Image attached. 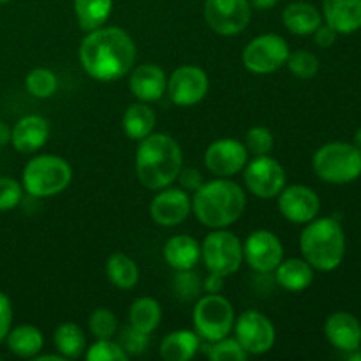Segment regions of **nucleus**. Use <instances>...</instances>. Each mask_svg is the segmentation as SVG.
<instances>
[{
  "instance_id": "20",
  "label": "nucleus",
  "mask_w": 361,
  "mask_h": 361,
  "mask_svg": "<svg viewBox=\"0 0 361 361\" xmlns=\"http://www.w3.org/2000/svg\"><path fill=\"white\" fill-rule=\"evenodd\" d=\"M324 337L342 353H351L361 345V323L349 312H335L324 323Z\"/></svg>"
},
{
  "instance_id": "32",
  "label": "nucleus",
  "mask_w": 361,
  "mask_h": 361,
  "mask_svg": "<svg viewBox=\"0 0 361 361\" xmlns=\"http://www.w3.org/2000/svg\"><path fill=\"white\" fill-rule=\"evenodd\" d=\"M25 88L35 99H49L59 90V78L48 67H35L25 78Z\"/></svg>"
},
{
  "instance_id": "40",
  "label": "nucleus",
  "mask_w": 361,
  "mask_h": 361,
  "mask_svg": "<svg viewBox=\"0 0 361 361\" xmlns=\"http://www.w3.org/2000/svg\"><path fill=\"white\" fill-rule=\"evenodd\" d=\"M120 345H122L123 351L127 353V356H137V355H143L148 348V342H150V335L143 334V331H137L134 330L133 326H127L120 331V337H118Z\"/></svg>"
},
{
  "instance_id": "28",
  "label": "nucleus",
  "mask_w": 361,
  "mask_h": 361,
  "mask_svg": "<svg viewBox=\"0 0 361 361\" xmlns=\"http://www.w3.org/2000/svg\"><path fill=\"white\" fill-rule=\"evenodd\" d=\"M106 277L115 288L129 291L140 282V268L136 261L123 252H115L106 259Z\"/></svg>"
},
{
  "instance_id": "14",
  "label": "nucleus",
  "mask_w": 361,
  "mask_h": 361,
  "mask_svg": "<svg viewBox=\"0 0 361 361\" xmlns=\"http://www.w3.org/2000/svg\"><path fill=\"white\" fill-rule=\"evenodd\" d=\"M284 259V245L270 229H256L243 242V263L259 275H268Z\"/></svg>"
},
{
  "instance_id": "45",
  "label": "nucleus",
  "mask_w": 361,
  "mask_h": 361,
  "mask_svg": "<svg viewBox=\"0 0 361 361\" xmlns=\"http://www.w3.org/2000/svg\"><path fill=\"white\" fill-rule=\"evenodd\" d=\"M250 6H252V9H257V11H268L271 9V7H275L279 4V0H249Z\"/></svg>"
},
{
  "instance_id": "8",
  "label": "nucleus",
  "mask_w": 361,
  "mask_h": 361,
  "mask_svg": "<svg viewBox=\"0 0 361 361\" xmlns=\"http://www.w3.org/2000/svg\"><path fill=\"white\" fill-rule=\"evenodd\" d=\"M201 259L210 274L229 277L243 264V243L235 233L212 229L201 242Z\"/></svg>"
},
{
  "instance_id": "48",
  "label": "nucleus",
  "mask_w": 361,
  "mask_h": 361,
  "mask_svg": "<svg viewBox=\"0 0 361 361\" xmlns=\"http://www.w3.org/2000/svg\"><path fill=\"white\" fill-rule=\"evenodd\" d=\"M355 147L358 148V150H361V127L356 130V134H355Z\"/></svg>"
},
{
  "instance_id": "19",
  "label": "nucleus",
  "mask_w": 361,
  "mask_h": 361,
  "mask_svg": "<svg viewBox=\"0 0 361 361\" xmlns=\"http://www.w3.org/2000/svg\"><path fill=\"white\" fill-rule=\"evenodd\" d=\"M51 127L41 115H25L11 127V145L20 154H35L49 140Z\"/></svg>"
},
{
  "instance_id": "25",
  "label": "nucleus",
  "mask_w": 361,
  "mask_h": 361,
  "mask_svg": "<svg viewBox=\"0 0 361 361\" xmlns=\"http://www.w3.org/2000/svg\"><path fill=\"white\" fill-rule=\"evenodd\" d=\"M201 349V338L194 330H175L166 335L159 348V355L166 361H189Z\"/></svg>"
},
{
  "instance_id": "2",
  "label": "nucleus",
  "mask_w": 361,
  "mask_h": 361,
  "mask_svg": "<svg viewBox=\"0 0 361 361\" xmlns=\"http://www.w3.org/2000/svg\"><path fill=\"white\" fill-rule=\"evenodd\" d=\"M137 143L134 169L145 189L157 192L178 180L183 169V152L175 137L164 133H152Z\"/></svg>"
},
{
  "instance_id": "46",
  "label": "nucleus",
  "mask_w": 361,
  "mask_h": 361,
  "mask_svg": "<svg viewBox=\"0 0 361 361\" xmlns=\"http://www.w3.org/2000/svg\"><path fill=\"white\" fill-rule=\"evenodd\" d=\"M11 143V127L4 120H0V148Z\"/></svg>"
},
{
  "instance_id": "17",
  "label": "nucleus",
  "mask_w": 361,
  "mask_h": 361,
  "mask_svg": "<svg viewBox=\"0 0 361 361\" xmlns=\"http://www.w3.org/2000/svg\"><path fill=\"white\" fill-rule=\"evenodd\" d=\"M277 207L282 217L291 224L305 226L319 215L321 200L310 187L295 183L286 185L277 196Z\"/></svg>"
},
{
  "instance_id": "1",
  "label": "nucleus",
  "mask_w": 361,
  "mask_h": 361,
  "mask_svg": "<svg viewBox=\"0 0 361 361\" xmlns=\"http://www.w3.org/2000/svg\"><path fill=\"white\" fill-rule=\"evenodd\" d=\"M78 59L85 73L95 81H118L136 66L137 48L129 32L104 25L87 32L78 49Z\"/></svg>"
},
{
  "instance_id": "38",
  "label": "nucleus",
  "mask_w": 361,
  "mask_h": 361,
  "mask_svg": "<svg viewBox=\"0 0 361 361\" xmlns=\"http://www.w3.org/2000/svg\"><path fill=\"white\" fill-rule=\"evenodd\" d=\"M243 145H245L249 154L254 155V157H256V155H270L275 147L274 133L264 126L250 127L245 133Z\"/></svg>"
},
{
  "instance_id": "30",
  "label": "nucleus",
  "mask_w": 361,
  "mask_h": 361,
  "mask_svg": "<svg viewBox=\"0 0 361 361\" xmlns=\"http://www.w3.org/2000/svg\"><path fill=\"white\" fill-rule=\"evenodd\" d=\"M53 345L63 360H76L87 351V337L80 324L62 323L53 334Z\"/></svg>"
},
{
  "instance_id": "16",
  "label": "nucleus",
  "mask_w": 361,
  "mask_h": 361,
  "mask_svg": "<svg viewBox=\"0 0 361 361\" xmlns=\"http://www.w3.org/2000/svg\"><path fill=\"white\" fill-rule=\"evenodd\" d=\"M192 214V196L182 187L157 190L150 203V217L161 228H176Z\"/></svg>"
},
{
  "instance_id": "12",
  "label": "nucleus",
  "mask_w": 361,
  "mask_h": 361,
  "mask_svg": "<svg viewBox=\"0 0 361 361\" xmlns=\"http://www.w3.org/2000/svg\"><path fill=\"white\" fill-rule=\"evenodd\" d=\"M203 16L215 34L231 37L249 27L252 6L249 0H204Z\"/></svg>"
},
{
  "instance_id": "21",
  "label": "nucleus",
  "mask_w": 361,
  "mask_h": 361,
  "mask_svg": "<svg viewBox=\"0 0 361 361\" xmlns=\"http://www.w3.org/2000/svg\"><path fill=\"white\" fill-rule=\"evenodd\" d=\"M323 18L338 34L361 28V0H323Z\"/></svg>"
},
{
  "instance_id": "43",
  "label": "nucleus",
  "mask_w": 361,
  "mask_h": 361,
  "mask_svg": "<svg viewBox=\"0 0 361 361\" xmlns=\"http://www.w3.org/2000/svg\"><path fill=\"white\" fill-rule=\"evenodd\" d=\"M178 178H180V183H182V189H185L187 192H194V190L203 183L200 171H196V169H185V171L182 169Z\"/></svg>"
},
{
  "instance_id": "7",
  "label": "nucleus",
  "mask_w": 361,
  "mask_h": 361,
  "mask_svg": "<svg viewBox=\"0 0 361 361\" xmlns=\"http://www.w3.org/2000/svg\"><path fill=\"white\" fill-rule=\"evenodd\" d=\"M235 307L221 293H207L197 300L192 310L194 331L208 344L229 337L235 328Z\"/></svg>"
},
{
  "instance_id": "24",
  "label": "nucleus",
  "mask_w": 361,
  "mask_h": 361,
  "mask_svg": "<svg viewBox=\"0 0 361 361\" xmlns=\"http://www.w3.org/2000/svg\"><path fill=\"white\" fill-rule=\"evenodd\" d=\"M282 21L288 32L300 35V37H307L312 35L317 30L321 23H323V16H321L319 9L309 2H291L286 6L284 13H282Z\"/></svg>"
},
{
  "instance_id": "36",
  "label": "nucleus",
  "mask_w": 361,
  "mask_h": 361,
  "mask_svg": "<svg viewBox=\"0 0 361 361\" xmlns=\"http://www.w3.org/2000/svg\"><path fill=\"white\" fill-rule=\"evenodd\" d=\"M173 291L175 296L182 302H190V300L197 298L203 291V281L200 279V274L192 270L176 271L175 279H173Z\"/></svg>"
},
{
  "instance_id": "34",
  "label": "nucleus",
  "mask_w": 361,
  "mask_h": 361,
  "mask_svg": "<svg viewBox=\"0 0 361 361\" xmlns=\"http://www.w3.org/2000/svg\"><path fill=\"white\" fill-rule=\"evenodd\" d=\"M87 361H127L129 356L123 351L122 345L113 338H95L92 345L85 351Z\"/></svg>"
},
{
  "instance_id": "11",
  "label": "nucleus",
  "mask_w": 361,
  "mask_h": 361,
  "mask_svg": "<svg viewBox=\"0 0 361 361\" xmlns=\"http://www.w3.org/2000/svg\"><path fill=\"white\" fill-rule=\"evenodd\" d=\"M233 334L249 356L267 355L277 341L274 323L259 310H245L240 314L235 319Z\"/></svg>"
},
{
  "instance_id": "22",
  "label": "nucleus",
  "mask_w": 361,
  "mask_h": 361,
  "mask_svg": "<svg viewBox=\"0 0 361 361\" xmlns=\"http://www.w3.org/2000/svg\"><path fill=\"white\" fill-rule=\"evenodd\" d=\"M162 256L175 271L192 270L201 261V243L190 235H175L166 242Z\"/></svg>"
},
{
  "instance_id": "23",
  "label": "nucleus",
  "mask_w": 361,
  "mask_h": 361,
  "mask_svg": "<svg viewBox=\"0 0 361 361\" xmlns=\"http://www.w3.org/2000/svg\"><path fill=\"white\" fill-rule=\"evenodd\" d=\"M274 274L277 284L288 293L305 291L314 282V268L303 257L282 259Z\"/></svg>"
},
{
  "instance_id": "4",
  "label": "nucleus",
  "mask_w": 361,
  "mask_h": 361,
  "mask_svg": "<svg viewBox=\"0 0 361 361\" xmlns=\"http://www.w3.org/2000/svg\"><path fill=\"white\" fill-rule=\"evenodd\" d=\"M302 257L317 271H334L345 256V235L334 217H316L300 235Z\"/></svg>"
},
{
  "instance_id": "42",
  "label": "nucleus",
  "mask_w": 361,
  "mask_h": 361,
  "mask_svg": "<svg viewBox=\"0 0 361 361\" xmlns=\"http://www.w3.org/2000/svg\"><path fill=\"white\" fill-rule=\"evenodd\" d=\"M312 35L317 46H321V48H330V46H334L335 41H337L338 32L335 30V28H331L330 25L321 23Z\"/></svg>"
},
{
  "instance_id": "9",
  "label": "nucleus",
  "mask_w": 361,
  "mask_h": 361,
  "mask_svg": "<svg viewBox=\"0 0 361 361\" xmlns=\"http://www.w3.org/2000/svg\"><path fill=\"white\" fill-rule=\"evenodd\" d=\"M289 53H291V48L288 41L282 35L268 32L247 42L242 51V63L249 73L264 76V74H274L286 67Z\"/></svg>"
},
{
  "instance_id": "10",
  "label": "nucleus",
  "mask_w": 361,
  "mask_h": 361,
  "mask_svg": "<svg viewBox=\"0 0 361 361\" xmlns=\"http://www.w3.org/2000/svg\"><path fill=\"white\" fill-rule=\"evenodd\" d=\"M242 173L247 190L259 200H275L288 180L284 166L271 155H256Z\"/></svg>"
},
{
  "instance_id": "41",
  "label": "nucleus",
  "mask_w": 361,
  "mask_h": 361,
  "mask_svg": "<svg viewBox=\"0 0 361 361\" xmlns=\"http://www.w3.org/2000/svg\"><path fill=\"white\" fill-rule=\"evenodd\" d=\"M11 328H13V303L6 293L0 291V344L6 341Z\"/></svg>"
},
{
  "instance_id": "27",
  "label": "nucleus",
  "mask_w": 361,
  "mask_h": 361,
  "mask_svg": "<svg viewBox=\"0 0 361 361\" xmlns=\"http://www.w3.org/2000/svg\"><path fill=\"white\" fill-rule=\"evenodd\" d=\"M157 123V115L148 102L136 101L123 111L122 129L133 141H141L150 136Z\"/></svg>"
},
{
  "instance_id": "6",
  "label": "nucleus",
  "mask_w": 361,
  "mask_h": 361,
  "mask_svg": "<svg viewBox=\"0 0 361 361\" xmlns=\"http://www.w3.org/2000/svg\"><path fill=\"white\" fill-rule=\"evenodd\" d=\"M312 169L326 183H351L361 176V150L344 141L326 143L314 154Z\"/></svg>"
},
{
  "instance_id": "5",
  "label": "nucleus",
  "mask_w": 361,
  "mask_h": 361,
  "mask_svg": "<svg viewBox=\"0 0 361 361\" xmlns=\"http://www.w3.org/2000/svg\"><path fill=\"white\" fill-rule=\"evenodd\" d=\"M73 182V168L60 155L39 154L25 164L21 185L25 192L37 200L62 194Z\"/></svg>"
},
{
  "instance_id": "49",
  "label": "nucleus",
  "mask_w": 361,
  "mask_h": 361,
  "mask_svg": "<svg viewBox=\"0 0 361 361\" xmlns=\"http://www.w3.org/2000/svg\"><path fill=\"white\" fill-rule=\"evenodd\" d=\"M7 2H11V0H0V4H7Z\"/></svg>"
},
{
  "instance_id": "26",
  "label": "nucleus",
  "mask_w": 361,
  "mask_h": 361,
  "mask_svg": "<svg viewBox=\"0 0 361 361\" xmlns=\"http://www.w3.org/2000/svg\"><path fill=\"white\" fill-rule=\"evenodd\" d=\"M7 349L18 358L34 360L44 348V335L34 324H20L11 328L6 337Z\"/></svg>"
},
{
  "instance_id": "39",
  "label": "nucleus",
  "mask_w": 361,
  "mask_h": 361,
  "mask_svg": "<svg viewBox=\"0 0 361 361\" xmlns=\"http://www.w3.org/2000/svg\"><path fill=\"white\" fill-rule=\"evenodd\" d=\"M23 185L11 176H0V212H11L23 200Z\"/></svg>"
},
{
  "instance_id": "15",
  "label": "nucleus",
  "mask_w": 361,
  "mask_h": 361,
  "mask_svg": "<svg viewBox=\"0 0 361 361\" xmlns=\"http://www.w3.org/2000/svg\"><path fill=\"white\" fill-rule=\"evenodd\" d=\"M249 157L250 154L243 141L235 137H221L208 145L203 162L204 168L217 178H231L243 171Z\"/></svg>"
},
{
  "instance_id": "3",
  "label": "nucleus",
  "mask_w": 361,
  "mask_h": 361,
  "mask_svg": "<svg viewBox=\"0 0 361 361\" xmlns=\"http://www.w3.org/2000/svg\"><path fill=\"white\" fill-rule=\"evenodd\" d=\"M247 207V194L231 178L203 182L192 196V214L208 229H226L238 222Z\"/></svg>"
},
{
  "instance_id": "47",
  "label": "nucleus",
  "mask_w": 361,
  "mask_h": 361,
  "mask_svg": "<svg viewBox=\"0 0 361 361\" xmlns=\"http://www.w3.org/2000/svg\"><path fill=\"white\" fill-rule=\"evenodd\" d=\"M34 361H63V358L59 353H56V355H41V353H39L34 358Z\"/></svg>"
},
{
  "instance_id": "31",
  "label": "nucleus",
  "mask_w": 361,
  "mask_h": 361,
  "mask_svg": "<svg viewBox=\"0 0 361 361\" xmlns=\"http://www.w3.org/2000/svg\"><path fill=\"white\" fill-rule=\"evenodd\" d=\"M162 319V307L152 296H141L133 302L129 309V326L134 330L143 331L150 335L161 324Z\"/></svg>"
},
{
  "instance_id": "37",
  "label": "nucleus",
  "mask_w": 361,
  "mask_h": 361,
  "mask_svg": "<svg viewBox=\"0 0 361 361\" xmlns=\"http://www.w3.org/2000/svg\"><path fill=\"white\" fill-rule=\"evenodd\" d=\"M88 331L95 338H113L118 331V319L109 309H95L88 316Z\"/></svg>"
},
{
  "instance_id": "13",
  "label": "nucleus",
  "mask_w": 361,
  "mask_h": 361,
  "mask_svg": "<svg viewBox=\"0 0 361 361\" xmlns=\"http://www.w3.org/2000/svg\"><path fill=\"white\" fill-rule=\"evenodd\" d=\"M210 90V78L207 71L200 66H180L168 76V94L169 101L178 108H190L196 106L207 97Z\"/></svg>"
},
{
  "instance_id": "33",
  "label": "nucleus",
  "mask_w": 361,
  "mask_h": 361,
  "mask_svg": "<svg viewBox=\"0 0 361 361\" xmlns=\"http://www.w3.org/2000/svg\"><path fill=\"white\" fill-rule=\"evenodd\" d=\"M319 59L314 53L307 49H296L289 53V59L286 62L289 73L296 76L298 80H310L319 73Z\"/></svg>"
},
{
  "instance_id": "35",
  "label": "nucleus",
  "mask_w": 361,
  "mask_h": 361,
  "mask_svg": "<svg viewBox=\"0 0 361 361\" xmlns=\"http://www.w3.org/2000/svg\"><path fill=\"white\" fill-rule=\"evenodd\" d=\"M207 348L208 349H204V353L212 361H245L249 358L245 349L240 345L235 337H224L217 342H210V345Z\"/></svg>"
},
{
  "instance_id": "29",
  "label": "nucleus",
  "mask_w": 361,
  "mask_h": 361,
  "mask_svg": "<svg viewBox=\"0 0 361 361\" xmlns=\"http://www.w3.org/2000/svg\"><path fill=\"white\" fill-rule=\"evenodd\" d=\"M73 6L78 25L85 32L104 27L113 13V0H73Z\"/></svg>"
},
{
  "instance_id": "18",
  "label": "nucleus",
  "mask_w": 361,
  "mask_h": 361,
  "mask_svg": "<svg viewBox=\"0 0 361 361\" xmlns=\"http://www.w3.org/2000/svg\"><path fill=\"white\" fill-rule=\"evenodd\" d=\"M168 87V74L157 63L134 66L129 73V90L136 101L157 102L164 97Z\"/></svg>"
},
{
  "instance_id": "44",
  "label": "nucleus",
  "mask_w": 361,
  "mask_h": 361,
  "mask_svg": "<svg viewBox=\"0 0 361 361\" xmlns=\"http://www.w3.org/2000/svg\"><path fill=\"white\" fill-rule=\"evenodd\" d=\"M224 288V277L217 274H210L208 271V277L203 281V291L204 293H221Z\"/></svg>"
}]
</instances>
